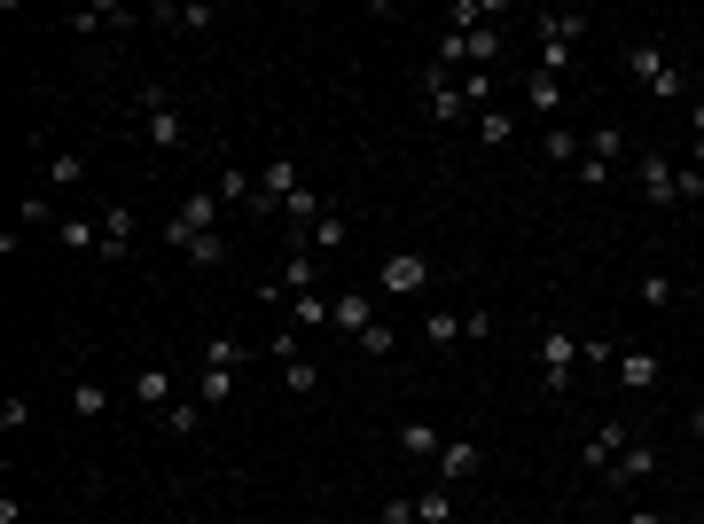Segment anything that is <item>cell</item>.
Instances as JSON below:
<instances>
[{"instance_id":"obj_1","label":"cell","mask_w":704,"mask_h":524,"mask_svg":"<svg viewBox=\"0 0 704 524\" xmlns=\"http://www.w3.org/2000/svg\"><path fill=\"white\" fill-rule=\"evenodd\" d=\"M321 282H329V275H321V258H313V250H290V258H282V275L258 282V306H282V313H290V306L313 298Z\"/></svg>"},{"instance_id":"obj_2","label":"cell","mask_w":704,"mask_h":524,"mask_svg":"<svg viewBox=\"0 0 704 524\" xmlns=\"http://www.w3.org/2000/svg\"><path fill=\"white\" fill-rule=\"evenodd\" d=\"M627 71H634V86L642 95H658V103H673V95H689V78H681V63L658 47V40H634L627 47Z\"/></svg>"},{"instance_id":"obj_3","label":"cell","mask_w":704,"mask_h":524,"mask_svg":"<svg viewBox=\"0 0 704 524\" xmlns=\"http://www.w3.org/2000/svg\"><path fill=\"white\" fill-rule=\"evenodd\" d=\"M204 235H220V196H212V189H196V196H181V212H172V220H164V243H172V250H181V258H189V250H196Z\"/></svg>"},{"instance_id":"obj_4","label":"cell","mask_w":704,"mask_h":524,"mask_svg":"<svg viewBox=\"0 0 704 524\" xmlns=\"http://www.w3.org/2000/svg\"><path fill=\"white\" fill-rule=\"evenodd\" d=\"M141 133L149 149H189V118L172 103V86H141Z\"/></svg>"},{"instance_id":"obj_5","label":"cell","mask_w":704,"mask_h":524,"mask_svg":"<svg viewBox=\"0 0 704 524\" xmlns=\"http://www.w3.org/2000/svg\"><path fill=\"white\" fill-rule=\"evenodd\" d=\"M415 86H423V110H430V126H462V118H470V95H462V78H455L447 63H430Z\"/></svg>"},{"instance_id":"obj_6","label":"cell","mask_w":704,"mask_h":524,"mask_svg":"<svg viewBox=\"0 0 704 524\" xmlns=\"http://www.w3.org/2000/svg\"><path fill=\"white\" fill-rule=\"evenodd\" d=\"M572 368H579V336L572 329H541V392L548 399L572 392Z\"/></svg>"},{"instance_id":"obj_7","label":"cell","mask_w":704,"mask_h":524,"mask_svg":"<svg viewBox=\"0 0 704 524\" xmlns=\"http://www.w3.org/2000/svg\"><path fill=\"white\" fill-rule=\"evenodd\" d=\"M619 157H627V133H619V126H595V133H587V157L572 164L579 189H602L610 172H619Z\"/></svg>"},{"instance_id":"obj_8","label":"cell","mask_w":704,"mask_h":524,"mask_svg":"<svg viewBox=\"0 0 704 524\" xmlns=\"http://www.w3.org/2000/svg\"><path fill=\"white\" fill-rule=\"evenodd\" d=\"M579 32H587V17H572V9H548V17H541V71H556V78H564V63H572Z\"/></svg>"},{"instance_id":"obj_9","label":"cell","mask_w":704,"mask_h":524,"mask_svg":"<svg viewBox=\"0 0 704 524\" xmlns=\"http://www.w3.org/2000/svg\"><path fill=\"white\" fill-rule=\"evenodd\" d=\"M376 290H384V298H423V290H430V258H423V250H392L384 267H376Z\"/></svg>"},{"instance_id":"obj_10","label":"cell","mask_w":704,"mask_h":524,"mask_svg":"<svg viewBox=\"0 0 704 524\" xmlns=\"http://www.w3.org/2000/svg\"><path fill=\"white\" fill-rule=\"evenodd\" d=\"M306 189V172H298V157L282 149V157H267V172H258V212H290V196Z\"/></svg>"},{"instance_id":"obj_11","label":"cell","mask_w":704,"mask_h":524,"mask_svg":"<svg viewBox=\"0 0 704 524\" xmlns=\"http://www.w3.org/2000/svg\"><path fill=\"white\" fill-rule=\"evenodd\" d=\"M658 470H665V462H658V447H650V439H627V447H619V462L602 470V485H650Z\"/></svg>"},{"instance_id":"obj_12","label":"cell","mask_w":704,"mask_h":524,"mask_svg":"<svg viewBox=\"0 0 704 524\" xmlns=\"http://www.w3.org/2000/svg\"><path fill=\"white\" fill-rule=\"evenodd\" d=\"M329 329H344V336L376 329V290H329Z\"/></svg>"},{"instance_id":"obj_13","label":"cell","mask_w":704,"mask_h":524,"mask_svg":"<svg viewBox=\"0 0 704 524\" xmlns=\"http://www.w3.org/2000/svg\"><path fill=\"white\" fill-rule=\"evenodd\" d=\"M642 196H650L658 212H673V204H681V172H673L658 149H642Z\"/></svg>"},{"instance_id":"obj_14","label":"cell","mask_w":704,"mask_h":524,"mask_svg":"<svg viewBox=\"0 0 704 524\" xmlns=\"http://www.w3.org/2000/svg\"><path fill=\"white\" fill-rule=\"evenodd\" d=\"M627 439H634V430H627V423H602V430H587V447H579V462H587V470L602 478L610 462H619V447H627Z\"/></svg>"},{"instance_id":"obj_15","label":"cell","mask_w":704,"mask_h":524,"mask_svg":"<svg viewBox=\"0 0 704 524\" xmlns=\"http://www.w3.org/2000/svg\"><path fill=\"white\" fill-rule=\"evenodd\" d=\"M344 243H352V220H344V212H321V220L306 227V243H298V250H313V258H337Z\"/></svg>"},{"instance_id":"obj_16","label":"cell","mask_w":704,"mask_h":524,"mask_svg":"<svg viewBox=\"0 0 704 524\" xmlns=\"http://www.w3.org/2000/svg\"><path fill=\"white\" fill-rule=\"evenodd\" d=\"M438 478H447V485H462V478H478L486 470V455L470 447V439H447V447H438V462H430Z\"/></svg>"},{"instance_id":"obj_17","label":"cell","mask_w":704,"mask_h":524,"mask_svg":"<svg viewBox=\"0 0 704 524\" xmlns=\"http://www.w3.org/2000/svg\"><path fill=\"white\" fill-rule=\"evenodd\" d=\"M610 376H619L627 392H658V384H665V361H658V353H619V368H610Z\"/></svg>"},{"instance_id":"obj_18","label":"cell","mask_w":704,"mask_h":524,"mask_svg":"<svg viewBox=\"0 0 704 524\" xmlns=\"http://www.w3.org/2000/svg\"><path fill=\"white\" fill-rule=\"evenodd\" d=\"M55 235H63V250H78V258H86V250H103V212H63Z\"/></svg>"},{"instance_id":"obj_19","label":"cell","mask_w":704,"mask_h":524,"mask_svg":"<svg viewBox=\"0 0 704 524\" xmlns=\"http://www.w3.org/2000/svg\"><path fill=\"white\" fill-rule=\"evenodd\" d=\"M524 103H533V110L556 126V110H564V78H556V71H533V78H524Z\"/></svg>"},{"instance_id":"obj_20","label":"cell","mask_w":704,"mask_h":524,"mask_svg":"<svg viewBox=\"0 0 704 524\" xmlns=\"http://www.w3.org/2000/svg\"><path fill=\"white\" fill-rule=\"evenodd\" d=\"M149 24H164V32H204V24H220V17H212V9H181V0H157Z\"/></svg>"},{"instance_id":"obj_21","label":"cell","mask_w":704,"mask_h":524,"mask_svg":"<svg viewBox=\"0 0 704 524\" xmlns=\"http://www.w3.org/2000/svg\"><path fill=\"white\" fill-rule=\"evenodd\" d=\"M126 250H134V212L103 204V258H126Z\"/></svg>"},{"instance_id":"obj_22","label":"cell","mask_w":704,"mask_h":524,"mask_svg":"<svg viewBox=\"0 0 704 524\" xmlns=\"http://www.w3.org/2000/svg\"><path fill=\"white\" fill-rule=\"evenodd\" d=\"M212 196H220V204H250V212H258V181H250L243 164H220V181H212Z\"/></svg>"},{"instance_id":"obj_23","label":"cell","mask_w":704,"mask_h":524,"mask_svg":"<svg viewBox=\"0 0 704 524\" xmlns=\"http://www.w3.org/2000/svg\"><path fill=\"white\" fill-rule=\"evenodd\" d=\"M541 157H548V164H579V157H587V141H579V133H572V126L556 118V126L541 133Z\"/></svg>"},{"instance_id":"obj_24","label":"cell","mask_w":704,"mask_h":524,"mask_svg":"<svg viewBox=\"0 0 704 524\" xmlns=\"http://www.w3.org/2000/svg\"><path fill=\"white\" fill-rule=\"evenodd\" d=\"M204 368H235L243 376L250 368V344L243 336H204Z\"/></svg>"},{"instance_id":"obj_25","label":"cell","mask_w":704,"mask_h":524,"mask_svg":"<svg viewBox=\"0 0 704 524\" xmlns=\"http://www.w3.org/2000/svg\"><path fill=\"white\" fill-rule=\"evenodd\" d=\"M118 24H134V17H126V9H110V0H103V9H78V17H71V32H78V40H95V32H118Z\"/></svg>"},{"instance_id":"obj_26","label":"cell","mask_w":704,"mask_h":524,"mask_svg":"<svg viewBox=\"0 0 704 524\" xmlns=\"http://www.w3.org/2000/svg\"><path fill=\"white\" fill-rule=\"evenodd\" d=\"M78 181H86V157L78 149H55L47 157V189H78Z\"/></svg>"},{"instance_id":"obj_27","label":"cell","mask_w":704,"mask_h":524,"mask_svg":"<svg viewBox=\"0 0 704 524\" xmlns=\"http://www.w3.org/2000/svg\"><path fill=\"white\" fill-rule=\"evenodd\" d=\"M415 524H462V516H455V493H447V485H430V493L415 501Z\"/></svg>"},{"instance_id":"obj_28","label":"cell","mask_w":704,"mask_h":524,"mask_svg":"<svg viewBox=\"0 0 704 524\" xmlns=\"http://www.w3.org/2000/svg\"><path fill=\"white\" fill-rule=\"evenodd\" d=\"M423 344H430V353H455V344H462L455 313H423Z\"/></svg>"},{"instance_id":"obj_29","label":"cell","mask_w":704,"mask_h":524,"mask_svg":"<svg viewBox=\"0 0 704 524\" xmlns=\"http://www.w3.org/2000/svg\"><path fill=\"white\" fill-rule=\"evenodd\" d=\"M282 384H290L298 399H313V392H321V368H313L306 353H290V361H282Z\"/></svg>"},{"instance_id":"obj_30","label":"cell","mask_w":704,"mask_h":524,"mask_svg":"<svg viewBox=\"0 0 704 524\" xmlns=\"http://www.w3.org/2000/svg\"><path fill=\"white\" fill-rule=\"evenodd\" d=\"M134 399H141V407H172V376H164V368H141V376H134Z\"/></svg>"},{"instance_id":"obj_31","label":"cell","mask_w":704,"mask_h":524,"mask_svg":"<svg viewBox=\"0 0 704 524\" xmlns=\"http://www.w3.org/2000/svg\"><path fill=\"white\" fill-rule=\"evenodd\" d=\"M438 447H447V439H438L430 423H407V430H399V455H423V462H438Z\"/></svg>"},{"instance_id":"obj_32","label":"cell","mask_w":704,"mask_h":524,"mask_svg":"<svg viewBox=\"0 0 704 524\" xmlns=\"http://www.w3.org/2000/svg\"><path fill=\"white\" fill-rule=\"evenodd\" d=\"M290 329H329V290L298 298V306H290Z\"/></svg>"},{"instance_id":"obj_33","label":"cell","mask_w":704,"mask_h":524,"mask_svg":"<svg viewBox=\"0 0 704 524\" xmlns=\"http://www.w3.org/2000/svg\"><path fill=\"white\" fill-rule=\"evenodd\" d=\"M352 344H361V361H392V321H376V329H361V336H352Z\"/></svg>"},{"instance_id":"obj_34","label":"cell","mask_w":704,"mask_h":524,"mask_svg":"<svg viewBox=\"0 0 704 524\" xmlns=\"http://www.w3.org/2000/svg\"><path fill=\"white\" fill-rule=\"evenodd\" d=\"M509 133H516V118H509V110H478V141H486V149H501Z\"/></svg>"},{"instance_id":"obj_35","label":"cell","mask_w":704,"mask_h":524,"mask_svg":"<svg viewBox=\"0 0 704 524\" xmlns=\"http://www.w3.org/2000/svg\"><path fill=\"white\" fill-rule=\"evenodd\" d=\"M204 407H227L235 399V368H204V392H196Z\"/></svg>"},{"instance_id":"obj_36","label":"cell","mask_w":704,"mask_h":524,"mask_svg":"<svg viewBox=\"0 0 704 524\" xmlns=\"http://www.w3.org/2000/svg\"><path fill=\"white\" fill-rule=\"evenodd\" d=\"M189 267H196V275H212V267H227V235H204V243L189 250Z\"/></svg>"},{"instance_id":"obj_37","label":"cell","mask_w":704,"mask_h":524,"mask_svg":"<svg viewBox=\"0 0 704 524\" xmlns=\"http://www.w3.org/2000/svg\"><path fill=\"white\" fill-rule=\"evenodd\" d=\"M17 220H24V227H63V212H55L47 196H24V204H17Z\"/></svg>"},{"instance_id":"obj_38","label":"cell","mask_w":704,"mask_h":524,"mask_svg":"<svg viewBox=\"0 0 704 524\" xmlns=\"http://www.w3.org/2000/svg\"><path fill=\"white\" fill-rule=\"evenodd\" d=\"M196 423H204V415H196L189 399H172V407H164V430H172V439H189V430H196Z\"/></svg>"},{"instance_id":"obj_39","label":"cell","mask_w":704,"mask_h":524,"mask_svg":"<svg viewBox=\"0 0 704 524\" xmlns=\"http://www.w3.org/2000/svg\"><path fill=\"white\" fill-rule=\"evenodd\" d=\"M71 407H78V415H110V392H103V384H78Z\"/></svg>"},{"instance_id":"obj_40","label":"cell","mask_w":704,"mask_h":524,"mask_svg":"<svg viewBox=\"0 0 704 524\" xmlns=\"http://www.w3.org/2000/svg\"><path fill=\"white\" fill-rule=\"evenodd\" d=\"M642 306L665 313V306H673V275H642Z\"/></svg>"},{"instance_id":"obj_41","label":"cell","mask_w":704,"mask_h":524,"mask_svg":"<svg viewBox=\"0 0 704 524\" xmlns=\"http://www.w3.org/2000/svg\"><path fill=\"white\" fill-rule=\"evenodd\" d=\"M384 524H415V501H399V493H392V501H384Z\"/></svg>"},{"instance_id":"obj_42","label":"cell","mask_w":704,"mask_h":524,"mask_svg":"<svg viewBox=\"0 0 704 524\" xmlns=\"http://www.w3.org/2000/svg\"><path fill=\"white\" fill-rule=\"evenodd\" d=\"M689 133H704V103H696V110H689Z\"/></svg>"},{"instance_id":"obj_43","label":"cell","mask_w":704,"mask_h":524,"mask_svg":"<svg viewBox=\"0 0 704 524\" xmlns=\"http://www.w3.org/2000/svg\"><path fill=\"white\" fill-rule=\"evenodd\" d=\"M627 524H665V516H650V509H642V516H627Z\"/></svg>"},{"instance_id":"obj_44","label":"cell","mask_w":704,"mask_h":524,"mask_svg":"<svg viewBox=\"0 0 704 524\" xmlns=\"http://www.w3.org/2000/svg\"><path fill=\"white\" fill-rule=\"evenodd\" d=\"M689 430H696V439H704V407H696V423H689Z\"/></svg>"},{"instance_id":"obj_45","label":"cell","mask_w":704,"mask_h":524,"mask_svg":"<svg viewBox=\"0 0 704 524\" xmlns=\"http://www.w3.org/2000/svg\"><path fill=\"white\" fill-rule=\"evenodd\" d=\"M696 172H704V133H696Z\"/></svg>"}]
</instances>
